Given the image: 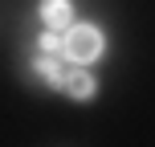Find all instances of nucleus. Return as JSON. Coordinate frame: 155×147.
I'll use <instances>...</instances> for the list:
<instances>
[{
	"label": "nucleus",
	"instance_id": "1",
	"mask_svg": "<svg viewBox=\"0 0 155 147\" xmlns=\"http://www.w3.org/2000/svg\"><path fill=\"white\" fill-rule=\"evenodd\" d=\"M98 53H102V33L94 29V25H70V29L61 33V57L86 65V62H94Z\"/></svg>",
	"mask_w": 155,
	"mask_h": 147
},
{
	"label": "nucleus",
	"instance_id": "2",
	"mask_svg": "<svg viewBox=\"0 0 155 147\" xmlns=\"http://www.w3.org/2000/svg\"><path fill=\"white\" fill-rule=\"evenodd\" d=\"M41 21H45L53 33H65L74 25V4L70 0H45V4H41Z\"/></svg>",
	"mask_w": 155,
	"mask_h": 147
},
{
	"label": "nucleus",
	"instance_id": "3",
	"mask_svg": "<svg viewBox=\"0 0 155 147\" xmlns=\"http://www.w3.org/2000/svg\"><path fill=\"white\" fill-rule=\"evenodd\" d=\"M61 90L70 94L74 102H86V98H94V78L86 74V70H65V82H61Z\"/></svg>",
	"mask_w": 155,
	"mask_h": 147
},
{
	"label": "nucleus",
	"instance_id": "4",
	"mask_svg": "<svg viewBox=\"0 0 155 147\" xmlns=\"http://www.w3.org/2000/svg\"><path fill=\"white\" fill-rule=\"evenodd\" d=\"M37 49H41V57H49V62H57V57H61V33H41Z\"/></svg>",
	"mask_w": 155,
	"mask_h": 147
}]
</instances>
